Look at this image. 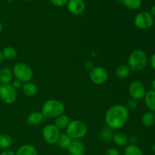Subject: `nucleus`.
<instances>
[{
  "label": "nucleus",
  "mask_w": 155,
  "mask_h": 155,
  "mask_svg": "<svg viewBox=\"0 0 155 155\" xmlns=\"http://www.w3.org/2000/svg\"><path fill=\"white\" fill-rule=\"evenodd\" d=\"M129 110L123 104H117L108 109L105 115V122L111 130L122 128L129 119Z\"/></svg>",
  "instance_id": "nucleus-1"
},
{
  "label": "nucleus",
  "mask_w": 155,
  "mask_h": 155,
  "mask_svg": "<svg viewBox=\"0 0 155 155\" xmlns=\"http://www.w3.org/2000/svg\"><path fill=\"white\" fill-rule=\"evenodd\" d=\"M64 104L56 99H50L45 101L42 107V114L44 117H57L64 114Z\"/></svg>",
  "instance_id": "nucleus-2"
},
{
  "label": "nucleus",
  "mask_w": 155,
  "mask_h": 155,
  "mask_svg": "<svg viewBox=\"0 0 155 155\" xmlns=\"http://www.w3.org/2000/svg\"><path fill=\"white\" fill-rule=\"evenodd\" d=\"M148 64V56L142 50H135L129 56L128 66L132 71L143 70Z\"/></svg>",
  "instance_id": "nucleus-3"
},
{
  "label": "nucleus",
  "mask_w": 155,
  "mask_h": 155,
  "mask_svg": "<svg viewBox=\"0 0 155 155\" xmlns=\"http://www.w3.org/2000/svg\"><path fill=\"white\" fill-rule=\"evenodd\" d=\"M88 128L86 124L79 120L71 121L66 128V134L72 139H80L87 134Z\"/></svg>",
  "instance_id": "nucleus-4"
},
{
  "label": "nucleus",
  "mask_w": 155,
  "mask_h": 155,
  "mask_svg": "<svg viewBox=\"0 0 155 155\" xmlns=\"http://www.w3.org/2000/svg\"><path fill=\"white\" fill-rule=\"evenodd\" d=\"M12 72L14 76L16 77V80H20L24 83L30 82L33 75V70L31 69V68L27 64L21 63V62L17 63L14 66Z\"/></svg>",
  "instance_id": "nucleus-5"
},
{
  "label": "nucleus",
  "mask_w": 155,
  "mask_h": 155,
  "mask_svg": "<svg viewBox=\"0 0 155 155\" xmlns=\"http://www.w3.org/2000/svg\"><path fill=\"white\" fill-rule=\"evenodd\" d=\"M60 135V130L54 124L46 125L42 130V138L46 143L50 145L57 143Z\"/></svg>",
  "instance_id": "nucleus-6"
},
{
  "label": "nucleus",
  "mask_w": 155,
  "mask_h": 155,
  "mask_svg": "<svg viewBox=\"0 0 155 155\" xmlns=\"http://www.w3.org/2000/svg\"><path fill=\"white\" fill-rule=\"evenodd\" d=\"M134 24L139 29L147 30L154 24V18L149 12H142L135 17Z\"/></svg>",
  "instance_id": "nucleus-7"
},
{
  "label": "nucleus",
  "mask_w": 155,
  "mask_h": 155,
  "mask_svg": "<svg viewBox=\"0 0 155 155\" xmlns=\"http://www.w3.org/2000/svg\"><path fill=\"white\" fill-rule=\"evenodd\" d=\"M0 98L5 104H13L17 99L16 90L11 84H2L0 87Z\"/></svg>",
  "instance_id": "nucleus-8"
},
{
  "label": "nucleus",
  "mask_w": 155,
  "mask_h": 155,
  "mask_svg": "<svg viewBox=\"0 0 155 155\" xmlns=\"http://www.w3.org/2000/svg\"><path fill=\"white\" fill-rule=\"evenodd\" d=\"M108 78L107 71L101 67H94L89 72V79L95 85L104 84Z\"/></svg>",
  "instance_id": "nucleus-9"
},
{
  "label": "nucleus",
  "mask_w": 155,
  "mask_h": 155,
  "mask_svg": "<svg viewBox=\"0 0 155 155\" xmlns=\"http://www.w3.org/2000/svg\"><path fill=\"white\" fill-rule=\"evenodd\" d=\"M129 93H130L132 99L137 101V100L144 98L145 93H146V90H145V86L142 82L136 80L130 84V88H129Z\"/></svg>",
  "instance_id": "nucleus-10"
},
{
  "label": "nucleus",
  "mask_w": 155,
  "mask_h": 155,
  "mask_svg": "<svg viewBox=\"0 0 155 155\" xmlns=\"http://www.w3.org/2000/svg\"><path fill=\"white\" fill-rule=\"evenodd\" d=\"M67 5L68 11L74 15H81L86 9V4L83 0H69Z\"/></svg>",
  "instance_id": "nucleus-11"
},
{
  "label": "nucleus",
  "mask_w": 155,
  "mask_h": 155,
  "mask_svg": "<svg viewBox=\"0 0 155 155\" xmlns=\"http://www.w3.org/2000/svg\"><path fill=\"white\" fill-rule=\"evenodd\" d=\"M85 145L79 139H74L68 148V151L71 155H83L85 153Z\"/></svg>",
  "instance_id": "nucleus-12"
},
{
  "label": "nucleus",
  "mask_w": 155,
  "mask_h": 155,
  "mask_svg": "<svg viewBox=\"0 0 155 155\" xmlns=\"http://www.w3.org/2000/svg\"><path fill=\"white\" fill-rule=\"evenodd\" d=\"M44 119V117L42 115V112L39 111H34L30 113V114L27 116V122L30 126H33V127H36L40 124L42 122Z\"/></svg>",
  "instance_id": "nucleus-13"
},
{
  "label": "nucleus",
  "mask_w": 155,
  "mask_h": 155,
  "mask_svg": "<svg viewBox=\"0 0 155 155\" xmlns=\"http://www.w3.org/2000/svg\"><path fill=\"white\" fill-rule=\"evenodd\" d=\"M112 140L119 147H124L127 145L129 142V138L127 135L123 132H118L114 134Z\"/></svg>",
  "instance_id": "nucleus-14"
},
{
  "label": "nucleus",
  "mask_w": 155,
  "mask_h": 155,
  "mask_svg": "<svg viewBox=\"0 0 155 155\" xmlns=\"http://www.w3.org/2000/svg\"><path fill=\"white\" fill-rule=\"evenodd\" d=\"M15 155H38V152L34 146L25 144L18 148Z\"/></svg>",
  "instance_id": "nucleus-15"
},
{
  "label": "nucleus",
  "mask_w": 155,
  "mask_h": 155,
  "mask_svg": "<svg viewBox=\"0 0 155 155\" xmlns=\"http://www.w3.org/2000/svg\"><path fill=\"white\" fill-rule=\"evenodd\" d=\"M145 102L150 111H155V91L149 90L146 92L145 97Z\"/></svg>",
  "instance_id": "nucleus-16"
},
{
  "label": "nucleus",
  "mask_w": 155,
  "mask_h": 155,
  "mask_svg": "<svg viewBox=\"0 0 155 155\" xmlns=\"http://www.w3.org/2000/svg\"><path fill=\"white\" fill-rule=\"evenodd\" d=\"M13 72L9 68H4L0 70V83L2 85L9 84L12 80Z\"/></svg>",
  "instance_id": "nucleus-17"
},
{
  "label": "nucleus",
  "mask_w": 155,
  "mask_h": 155,
  "mask_svg": "<svg viewBox=\"0 0 155 155\" xmlns=\"http://www.w3.org/2000/svg\"><path fill=\"white\" fill-rule=\"evenodd\" d=\"M22 92L27 97H33L37 92V87L31 82L24 83L22 86Z\"/></svg>",
  "instance_id": "nucleus-18"
},
{
  "label": "nucleus",
  "mask_w": 155,
  "mask_h": 155,
  "mask_svg": "<svg viewBox=\"0 0 155 155\" xmlns=\"http://www.w3.org/2000/svg\"><path fill=\"white\" fill-rule=\"evenodd\" d=\"M130 72H131V69L128 65L122 64L117 68L116 76L117 77V78L120 79V80H125V79L128 78Z\"/></svg>",
  "instance_id": "nucleus-19"
},
{
  "label": "nucleus",
  "mask_w": 155,
  "mask_h": 155,
  "mask_svg": "<svg viewBox=\"0 0 155 155\" xmlns=\"http://www.w3.org/2000/svg\"><path fill=\"white\" fill-rule=\"evenodd\" d=\"M73 139L68 134L63 133V134L60 135L57 143L58 145V146L61 148H62V149H68V148L71 145Z\"/></svg>",
  "instance_id": "nucleus-20"
},
{
  "label": "nucleus",
  "mask_w": 155,
  "mask_h": 155,
  "mask_svg": "<svg viewBox=\"0 0 155 155\" xmlns=\"http://www.w3.org/2000/svg\"><path fill=\"white\" fill-rule=\"evenodd\" d=\"M155 123V114L154 112L148 111L143 114L142 117V124L145 127H151Z\"/></svg>",
  "instance_id": "nucleus-21"
},
{
  "label": "nucleus",
  "mask_w": 155,
  "mask_h": 155,
  "mask_svg": "<svg viewBox=\"0 0 155 155\" xmlns=\"http://www.w3.org/2000/svg\"><path fill=\"white\" fill-rule=\"evenodd\" d=\"M70 121L69 117L65 114H61L60 116L57 117L54 121V125L59 129V130H63V129H66L67 127L68 126Z\"/></svg>",
  "instance_id": "nucleus-22"
},
{
  "label": "nucleus",
  "mask_w": 155,
  "mask_h": 155,
  "mask_svg": "<svg viewBox=\"0 0 155 155\" xmlns=\"http://www.w3.org/2000/svg\"><path fill=\"white\" fill-rule=\"evenodd\" d=\"M2 52L3 58L10 61L14 60L17 57V54H18L16 49L12 46H6L5 48H3Z\"/></svg>",
  "instance_id": "nucleus-23"
},
{
  "label": "nucleus",
  "mask_w": 155,
  "mask_h": 155,
  "mask_svg": "<svg viewBox=\"0 0 155 155\" xmlns=\"http://www.w3.org/2000/svg\"><path fill=\"white\" fill-rule=\"evenodd\" d=\"M12 145V139L7 134L0 135V148L8 150Z\"/></svg>",
  "instance_id": "nucleus-24"
},
{
  "label": "nucleus",
  "mask_w": 155,
  "mask_h": 155,
  "mask_svg": "<svg viewBox=\"0 0 155 155\" xmlns=\"http://www.w3.org/2000/svg\"><path fill=\"white\" fill-rule=\"evenodd\" d=\"M124 155H143L142 149L136 145H127L124 150Z\"/></svg>",
  "instance_id": "nucleus-25"
},
{
  "label": "nucleus",
  "mask_w": 155,
  "mask_h": 155,
  "mask_svg": "<svg viewBox=\"0 0 155 155\" xmlns=\"http://www.w3.org/2000/svg\"><path fill=\"white\" fill-rule=\"evenodd\" d=\"M113 130H111L110 128H109L108 127L104 128L101 132V139L103 142H110L113 139Z\"/></svg>",
  "instance_id": "nucleus-26"
},
{
  "label": "nucleus",
  "mask_w": 155,
  "mask_h": 155,
  "mask_svg": "<svg viewBox=\"0 0 155 155\" xmlns=\"http://www.w3.org/2000/svg\"><path fill=\"white\" fill-rule=\"evenodd\" d=\"M121 3L130 9H138L142 5V0H121Z\"/></svg>",
  "instance_id": "nucleus-27"
},
{
  "label": "nucleus",
  "mask_w": 155,
  "mask_h": 155,
  "mask_svg": "<svg viewBox=\"0 0 155 155\" xmlns=\"http://www.w3.org/2000/svg\"><path fill=\"white\" fill-rule=\"evenodd\" d=\"M69 0H51V2L57 7H63L68 5Z\"/></svg>",
  "instance_id": "nucleus-28"
},
{
  "label": "nucleus",
  "mask_w": 155,
  "mask_h": 155,
  "mask_svg": "<svg viewBox=\"0 0 155 155\" xmlns=\"http://www.w3.org/2000/svg\"><path fill=\"white\" fill-rule=\"evenodd\" d=\"M137 106H138V104L137 102H136V100L130 99L129 100L128 102H127V107L128 110H136Z\"/></svg>",
  "instance_id": "nucleus-29"
},
{
  "label": "nucleus",
  "mask_w": 155,
  "mask_h": 155,
  "mask_svg": "<svg viewBox=\"0 0 155 155\" xmlns=\"http://www.w3.org/2000/svg\"><path fill=\"white\" fill-rule=\"evenodd\" d=\"M104 155H120V151L117 148H111L106 151Z\"/></svg>",
  "instance_id": "nucleus-30"
},
{
  "label": "nucleus",
  "mask_w": 155,
  "mask_h": 155,
  "mask_svg": "<svg viewBox=\"0 0 155 155\" xmlns=\"http://www.w3.org/2000/svg\"><path fill=\"white\" fill-rule=\"evenodd\" d=\"M12 86H13V88L15 89V90H17V89H21V88H22L23 83L21 81H20V80H16L13 82V83L12 84Z\"/></svg>",
  "instance_id": "nucleus-31"
},
{
  "label": "nucleus",
  "mask_w": 155,
  "mask_h": 155,
  "mask_svg": "<svg viewBox=\"0 0 155 155\" xmlns=\"http://www.w3.org/2000/svg\"><path fill=\"white\" fill-rule=\"evenodd\" d=\"M150 64H151V66L152 67L153 69L155 70V53L151 56V58H150Z\"/></svg>",
  "instance_id": "nucleus-32"
},
{
  "label": "nucleus",
  "mask_w": 155,
  "mask_h": 155,
  "mask_svg": "<svg viewBox=\"0 0 155 155\" xmlns=\"http://www.w3.org/2000/svg\"><path fill=\"white\" fill-rule=\"evenodd\" d=\"M0 155H15V153L10 150H5L0 154Z\"/></svg>",
  "instance_id": "nucleus-33"
},
{
  "label": "nucleus",
  "mask_w": 155,
  "mask_h": 155,
  "mask_svg": "<svg viewBox=\"0 0 155 155\" xmlns=\"http://www.w3.org/2000/svg\"><path fill=\"white\" fill-rule=\"evenodd\" d=\"M85 67H86V69H90V70H92V68H94L93 64H92V62L91 61L86 62V63H85Z\"/></svg>",
  "instance_id": "nucleus-34"
},
{
  "label": "nucleus",
  "mask_w": 155,
  "mask_h": 155,
  "mask_svg": "<svg viewBox=\"0 0 155 155\" xmlns=\"http://www.w3.org/2000/svg\"><path fill=\"white\" fill-rule=\"evenodd\" d=\"M151 15H152V16L155 17V5H153L152 8H151Z\"/></svg>",
  "instance_id": "nucleus-35"
},
{
  "label": "nucleus",
  "mask_w": 155,
  "mask_h": 155,
  "mask_svg": "<svg viewBox=\"0 0 155 155\" xmlns=\"http://www.w3.org/2000/svg\"><path fill=\"white\" fill-rule=\"evenodd\" d=\"M151 86H152L153 90L155 91V79H154V80H153L152 83H151Z\"/></svg>",
  "instance_id": "nucleus-36"
},
{
  "label": "nucleus",
  "mask_w": 155,
  "mask_h": 155,
  "mask_svg": "<svg viewBox=\"0 0 155 155\" xmlns=\"http://www.w3.org/2000/svg\"><path fill=\"white\" fill-rule=\"evenodd\" d=\"M3 55H2V51H0V64H1V62L3 60Z\"/></svg>",
  "instance_id": "nucleus-37"
},
{
  "label": "nucleus",
  "mask_w": 155,
  "mask_h": 155,
  "mask_svg": "<svg viewBox=\"0 0 155 155\" xmlns=\"http://www.w3.org/2000/svg\"><path fill=\"white\" fill-rule=\"evenodd\" d=\"M2 29H3L2 24V23L0 22V33H2Z\"/></svg>",
  "instance_id": "nucleus-38"
},
{
  "label": "nucleus",
  "mask_w": 155,
  "mask_h": 155,
  "mask_svg": "<svg viewBox=\"0 0 155 155\" xmlns=\"http://www.w3.org/2000/svg\"><path fill=\"white\" fill-rule=\"evenodd\" d=\"M6 2H15V0H5Z\"/></svg>",
  "instance_id": "nucleus-39"
},
{
  "label": "nucleus",
  "mask_w": 155,
  "mask_h": 155,
  "mask_svg": "<svg viewBox=\"0 0 155 155\" xmlns=\"http://www.w3.org/2000/svg\"><path fill=\"white\" fill-rule=\"evenodd\" d=\"M152 150L154 151H155V145H153V146H152Z\"/></svg>",
  "instance_id": "nucleus-40"
},
{
  "label": "nucleus",
  "mask_w": 155,
  "mask_h": 155,
  "mask_svg": "<svg viewBox=\"0 0 155 155\" xmlns=\"http://www.w3.org/2000/svg\"><path fill=\"white\" fill-rule=\"evenodd\" d=\"M24 1H26V2H29V1H31V0H24Z\"/></svg>",
  "instance_id": "nucleus-41"
},
{
  "label": "nucleus",
  "mask_w": 155,
  "mask_h": 155,
  "mask_svg": "<svg viewBox=\"0 0 155 155\" xmlns=\"http://www.w3.org/2000/svg\"><path fill=\"white\" fill-rule=\"evenodd\" d=\"M1 85H2V84H1V83H0V87H1Z\"/></svg>",
  "instance_id": "nucleus-42"
}]
</instances>
